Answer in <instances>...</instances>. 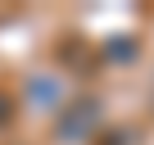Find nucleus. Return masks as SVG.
Segmentation results:
<instances>
[{"label": "nucleus", "mask_w": 154, "mask_h": 145, "mask_svg": "<svg viewBox=\"0 0 154 145\" xmlns=\"http://www.w3.org/2000/svg\"><path fill=\"white\" fill-rule=\"evenodd\" d=\"M95 127H100V104L95 100H77L68 113H59V122H54V131H59V140H86V136H95Z\"/></svg>", "instance_id": "f257e3e1"}, {"label": "nucleus", "mask_w": 154, "mask_h": 145, "mask_svg": "<svg viewBox=\"0 0 154 145\" xmlns=\"http://www.w3.org/2000/svg\"><path fill=\"white\" fill-rule=\"evenodd\" d=\"M100 145H140V136H136V131L113 127V131H104V136H100Z\"/></svg>", "instance_id": "f03ea898"}, {"label": "nucleus", "mask_w": 154, "mask_h": 145, "mask_svg": "<svg viewBox=\"0 0 154 145\" xmlns=\"http://www.w3.org/2000/svg\"><path fill=\"white\" fill-rule=\"evenodd\" d=\"M32 95H36V100H54L59 86H54V82H50V86H45V82H32Z\"/></svg>", "instance_id": "7ed1b4c3"}]
</instances>
